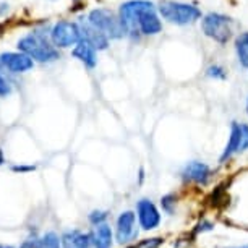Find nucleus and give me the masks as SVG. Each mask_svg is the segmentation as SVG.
<instances>
[{
  "label": "nucleus",
  "instance_id": "7",
  "mask_svg": "<svg viewBox=\"0 0 248 248\" xmlns=\"http://www.w3.org/2000/svg\"><path fill=\"white\" fill-rule=\"evenodd\" d=\"M50 39H52L54 46L60 49L72 47L79 41L78 25L72 21H59L50 31Z\"/></svg>",
  "mask_w": 248,
  "mask_h": 248
},
{
  "label": "nucleus",
  "instance_id": "16",
  "mask_svg": "<svg viewBox=\"0 0 248 248\" xmlns=\"http://www.w3.org/2000/svg\"><path fill=\"white\" fill-rule=\"evenodd\" d=\"M73 57L78 59L81 63H85L88 68H94L97 63L96 59V49H93L90 44L79 39L77 43V47L73 49Z\"/></svg>",
  "mask_w": 248,
  "mask_h": 248
},
{
  "label": "nucleus",
  "instance_id": "9",
  "mask_svg": "<svg viewBox=\"0 0 248 248\" xmlns=\"http://www.w3.org/2000/svg\"><path fill=\"white\" fill-rule=\"evenodd\" d=\"M137 213L143 231H153L161 224V214L151 200H140L137 204Z\"/></svg>",
  "mask_w": 248,
  "mask_h": 248
},
{
  "label": "nucleus",
  "instance_id": "5",
  "mask_svg": "<svg viewBox=\"0 0 248 248\" xmlns=\"http://www.w3.org/2000/svg\"><path fill=\"white\" fill-rule=\"evenodd\" d=\"M154 8V3L149 0H130L120 5L119 10V18L122 21V25L127 30V34L135 36V32L138 31V18L144 10H151Z\"/></svg>",
  "mask_w": 248,
  "mask_h": 248
},
{
  "label": "nucleus",
  "instance_id": "22",
  "mask_svg": "<svg viewBox=\"0 0 248 248\" xmlns=\"http://www.w3.org/2000/svg\"><path fill=\"white\" fill-rule=\"evenodd\" d=\"M12 93V88L10 85L5 81V78L2 77V73H0V96H8Z\"/></svg>",
  "mask_w": 248,
  "mask_h": 248
},
{
  "label": "nucleus",
  "instance_id": "2",
  "mask_svg": "<svg viewBox=\"0 0 248 248\" xmlns=\"http://www.w3.org/2000/svg\"><path fill=\"white\" fill-rule=\"evenodd\" d=\"M18 49H20V52L30 55L32 60H37V62L43 63L54 62V60L60 59L59 50L54 46H50L47 39L39 32L21 37L20 43H18Z\"/></svg>",
  "mask_w": 248,
  "mask_h": 248
},
{
  "label": "nucleus",
  "instance_id": "6",
  "mask_svg": "<svg viewBox=\"0 0 248 248\" xmlns=\"http://www.w3.org/2000/svg\"><path fill=\"white\" fill-rule=\"evenodd\" d=\"M247 149H248V125L232 122L231 138H229V143L226 149H224V153L221 154V157H219V161L226 162L233 154L243 153V151H247Z\"/></svg>",
  "mask_w": 248,
  "mask_h": 248
},
{
  "label": "nucleus",
  "instance_id": "18",
  "mask_svg": "<svg viewBox=\"0 0 248 248\" xmlns=\"http://www.w3.org/2000/svg\"><path fill=\"white\" fill-rule=\"evenodd\" d=\"M34 248H62L60 247V238L55 232H47L44 233L39 240L32 242Z\"/></svg>",
  "mask_w": 248,
  "mask_h": 248
},
{
  "label": "nucleus",
  "instance_id": "17",
  "mask_svg": "<svg viewBox=\"0 0 248 248\" xmlns=\"http://www.w3.org/2000/svg\"><path fill=\"white\" fill-rule=\"evenodd\" d=\"M235 52L238 57V63L248 68V32H242L235 39Z\"/></svg>",
  "mask_w": 248,
  "mask_h": 248
},
{
  "label": "nucleus",
  "instance_id": "11",
  "mask_svg": "<svg viewBox=\"0 0 248 248\" xmlns=\"http://www.w3.org/2000/svg\"><path fill=\"white\" fill-rule=\"evenodd\" d=\"M117 242L119 243H127L132 242L135 237L138 235L137 231V217L132 211L122 213L119 219H117Z\"/></svg>",
  "mask_w": 248,
  "mask_h": 248
},
{
  "label": "nucleus",
  "instance_id": "24",
  "mask_svg": "<svg viewBox=\"0 0 248 248\" xmlns=\"http://www.w3.org/2000/svg\"><path fill=\"white\" fill-rule=\"evenodd\" d=\"M20 248H34V245H32V242H25Z\"/></svg>",
  "mask_w": 248,
  "mask_h": 248
},
{
  "label": "nucleus",
  "instance_id": "27",
  "mask_svg": "<svg viewBox=\"0 0 248 248\" xmlns=\"http://www.w3.org/2000/svg\"><path fill=\"white\" fill-rule=\"evenodd\" d=\"M232 248H248V245L247 247H232Z\"/></svg>",
  "mask_w": 248,
  "mask_h": 248
},
{
  "label": "nucleus",
  "instance_id": "19",
  "mask_svg": "<svg viewBox=\"0 0 248 248\" xmlns=\"http://www.w3.org/2000/svg\"><path fill=\"white\" fill-rule=\"evenodd\" d=\"M206 75L211 78H216V79H224L227 77L226 75V70H224L221 65H211V67H208L206 70Z\"/></svg>",
  "mask_w": 248,
  "mask_h": 248
},
{
  "label": "nucleus",
  "instance_id": "1",
  "mask_svg": "<svg viewBox=\"0 0 248 248\" xmlns=\"http://www.w3.org/2000/svg\"><path fill=\"white\" fill-rule=\"evenodd\" d=\"M157 10L164 20L179 26L193 25L195 21H198L201 18V12L198 7L184 2H174V0H161Z\"/></svg>",
  "mask_w": 248,
  "mask_h": 248
},
{
  "label": "nucleus",
  "instance_id": "14",
  "mask_svg": "<svg viewBox=\"0 0 248 248\" xmlns=\"http://www.w3.org/2000/svg\"><path fill=\"white\" fill-rule=\"evenodd\" d=\"M60 247L62 248H91V237L90 233L81 231H68L60 238Z\"/></svg>",
  "mask_w": 248,
  "mask_h": 248
},
{
  "label": "nucleus",
  "instance_id": "20",
  "mask_svg": "<svg viewBox=\"0 0 248 248\" xmlns=\"http://www.w3.org/2000/svg\"><path fill=\"white\" fill-rule=\"evenodd\" d=\"M161 203H162L164 211L172 214V211H174V206H175V198H174V195H166V196H164V198L161 200Z\"/></svg>",
  "mask_w": 248,
  "mask_h": 248
},
{
  "label": "nucleus",
  "instance_id": "10",
  "mask_svg": "<svg viewBox=\"0 0 248 248\" xmlns=\"http://www.w3.org/2000/svg\"><path fill=\"white\" fill-rule=\"evenodd\" d=\"M0 65L12 73H25L34 67V60L23 52H5L0 55Z\"/></svg>",
  "mask_w": 248,
  "mask_h": 248
},
{
  "label": "nucleus",
  "instance_id": "26",
  "mask_svg": "<svg viewBox=\"0 0 248 248\" xmlns=\"http://www.w3.org/2000/svg\"><path fill=\"white\" fill-rule=\"evenodd\" d=\"M0 248H13V247H10V245H2V243H0Z\"/></svg>",
  "mask_w": 248,
  "mask_h": 248
},
{
  "label": "nucleus",
  "instance_id": "21",
  "mask_svg": "<svg viewBox=\"0 0 248 248\" xmlns=\"http://www.w3.org/2000/svg\"><path fill=\"white\" fill-rule=\"evenodd\" d=\"M106 217H107V213H104V211H93L90 214V222L93 226H97V224L104 222Z\"/></svg>",
  "mask_w": 248,
  "mask_h": 248
},
{
  "label": "nucleus",
  "instance_id": "28",
  "mask_svg": "<svg viewBox=\"0 0 248 248\" xmlns=\"http://www.w3.org/2000/svg\"><path fill=\"white\" fill-rule=\"evenodd\" d=\"M247 112H248V101H247Z\"/></svg>",
  "mask_w": 248,
  "mask_h": 248
},
{
  "label": "nucleus",
  "instance_id": "12",
  "mask_svg": "<svg viewBox=\"0 0 248 248\" xmlns=\"http://www.w3.org/2000/svg\"><path fill=\"white\" fill-rule=\"evenodd\" d=\"M182 177L188 182H195V184H200V185H206L211 177V169H209L208 164L204 162H198V161H193V162H188L186 166L184 167L182 170Z\"/></svg>",
  "mask_w": 248,
  "mask_h": 248
},
{
  "label": "nucleus",
  "instance_id": "3",
  "mask_svg": "<svg viewBox=\"0 0 248 248\" xmlns=\"http://www.w3.org/2000/svg\"><path fill=\"white\" fill-rule=\"evenodd\" d=\"M232 26H233L232 18L214 12L204 15L203 21H201L203 32L208 37H211L213 41H216L217 44H227L232 39V32H233Z\"/></svg>",
  "mask_w": 248,
  "mask_h": 248
},
{
  "label": "nucleus",
  "instance_id": "25",
  "mask_svg": "<svg viewBox=\"0 0 248 248\" xmlns=\"http://www.w3.org/2000/svg\"><path fill=\"white\" fill-rule=\"evenodd\" d=\"M34 167H13V170H32Z\"/></svg>",
  "mask_w": 248,
  "mask_h": 248
},
{
  "label": "nucleus",
  "instance_id": "4",
  "mask_svg": "<svg viewBox=\"0 0 248 248\" xmlns=\"http://www.w3.org/2000/svg\"><path fill=\"white\" fill-rule=\"evenodd\" d=\"M88 20L93 26H96L101 32H104L110 39H122L127 36V30L122 25L120 18L114 12L106 10V8H96L90 13Z\"/></svg>",
  "mask_w": 248,
  "mask_h": 248
},
{
  "label": "nucleus",
  "instance_id": "13",
  "mask_svg": "<svg viewBox=\"0 0 248 248\" xmlns=\"http://www.w3.org/2000/svg\"><path fill=\"white\" fill-rule=\"evenodd\" d=\"M138 31L144 36H154L162 31V23L159 20L156 8L144 10L138 18Z\"/></svg>",
  "mask_w": 248,
  "mask_h": 248
},
{
  "label": "nucleus",
  "instance_id": "8",
  "mask_svg": "<svg viewBox=\"0 0 248 248\" xmlns=\"http://www.w3.org/2000/svg\"><path fill=\"white\" fill-rule=\"evenodd\" d=\"M78 25L79 30V39L85 41L96 50H104L109 47V37L104 32H101L96 26H93L90 20H81Z\"/></svg>",
  "mask_w": 248,
  "mask_h": 248
},
{
  "label": "nucleus",
  "instance_id": "15",
  "mask_svg": "<svg viewBox=\"0 0 248 248\" xmlns=\"http://www.w3.org/2000/svg\"><path fill=\"white\" fill-rule=\"evenodd\" d=\"M91 243L94 248H112V231L110 226L106 222H101L93 229V232L90 233Z\"/></svg>",
  "mask_w": 248,
  "mask_h": 248
},
{
  "label": "nucleus",
  "instance_id": "23",
  "mask_svg": "<svg viewBox=\"0 0 248 248\" xmlns=\"http://www.w3.org/2000/svg\"><path fill=\"white\" fill-rule=\"evenodd\" d=\"M200 229H198V231H201V232H204V231H211V229H213V224L211 222H201L200 224V226H198Z\"/></svg>",
  "mask_w": 248,
  "mask_h": 248
}]
</instances>
